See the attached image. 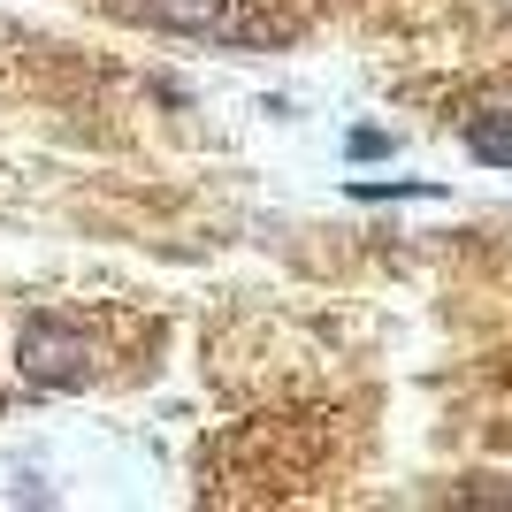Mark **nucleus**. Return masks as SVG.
<instances>
[{
	"mask_svg": "<svg viewBox=\"0 0 512 512\" xmlns=\"http://www.w3.org/2000/svg\"><path fill=\"white\" fill-rule=\"evenodd\" d=\"M467 153L490 161V169H512V107H482L467 123Z\"/></svg>",
	"mask_w": 512,
	"mask_h": 512,
	"instance_id": "obj_3",
	"label": "nucleus"
},
{
	"mask_svg": "<svg viewBox=\"0 0 512 512\" xmlns=\"http://www.w3.org/2000/svg\"><path fill=\"white\" fill-rule=\"evenodd\" d=\"M138 16L176 23V31H237V23H230V0H146Z\"/></svg>",
	"mask_w": 512,
	"mask_h": 512,
	"instance_id": "obj_2",
	"label": "nucleus"
},
{
	"mask_svg": "<svg viewBox=\"0 0 512 512\" xmlns=\"http://www.w3.org/2000/svg\"><path fill=\"white\" fill-rule=\"evenodd\" d=\"M16 367H23V383H39V390H69V383H85V337L54 314H31L16 329Z\"/></svg>",
	"mask_w": 512,
	"mask_h": 512,
	"instance_id": "obj_1",
	"label": "nucleus"
}]
</instances>
